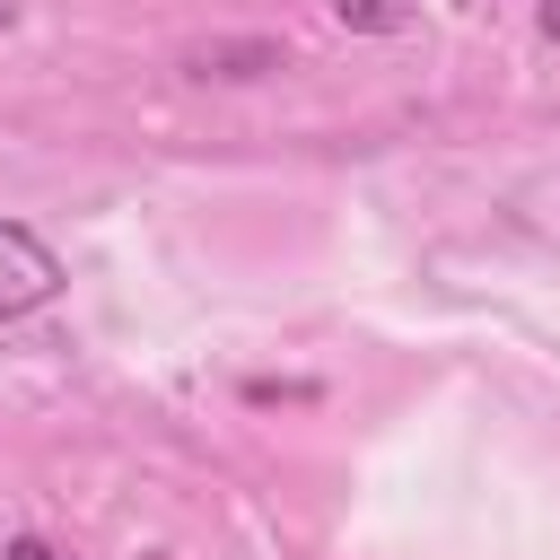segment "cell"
Here are the masks:
<instances>
[{
    "instance_id": "cell-7",
    "label": "cell",
    "mask_w": 560,
    "mask_h": 560,
    "mask_svg": "<svg viewBox=\"0 0 560 560\" xmlns=\"http://www.w3.org/2000/svg\"><path fill=\"white\" fill-rule=\"evenodd\" d=\"M140 560H175V551H140Z\"/></svg>"
},
{
    "instance_id": "cell-5",
    "label": "cell",
    "mask_w": 560,
    "mask_h": 560,
    "mask_svg": "<svg viewBox=\"0 0 560 560\" xmlns=\"http://www.w3.org/2000/svg\"><path fill=\"white\" fill-rule=\"evenodd\" d=\"M542 35H551V44H560V0H542Z\"/></svg>"
},
{
    "instance_id": "cell-4",
    "label": "cell",
    "mask_w": 560,
    "mask_h": 560,
    "mask_svg": "<svg viewBox=\"0 0 560 560\" xmlns=\"http://www.w3.org/2000/svg\"><path fill=\"white\" fill-rule=\"evenodd\" d=\"M0 560H70V551H52V542H44V534H18V542H9V551H0Z\"/></svg>"
},
{
    "instance_id": "cell-1",
    "label": "cell",
    "mask_w": 560,
    "mask_h": 560,
    "mask_svg": "<svg viewBox=\"0 0 560 560\" xmlns=\"http://www.w3.org/2000/svg\"><path fill=\"white\" fill-rule=\"evenodd\" d=\"M52 298H61V254H52L26 219H0V324L44 315Z\"/></svg>"
},
{
    "instance_id": "cell-2",
    "label": "cell",
    "mask_w": 560,
    "mask_h": 560,
    "mask_svg": "<svg viewBox=\"0 0 560 560\" xmlns=\"http://www.w3.org/2000/svg\"><path fill=\"white\" fill-rule=\"evenodd\" d=\"M254 70H280V44L245 35V44H201L192 52V79H254Z\"/></svg>"
},
{
    "instance_id": "cell-3",
    "label": "cell",
    "mask_w": 560,
    "mask_h": 560,
    "mask_svg": "<svg viewBox=\"0 0 560 560\" xmlns=\"http://www.w3.org/2000/svg\"><path fill=\"white\" fill-rule=\"evenodd\" d=\"M332 18L350 35H402L411 26V0H332Z\"/></svg>"
},
{
    "instance_id": "cell-6",
    "label": "cell",
    "mask_w": 560,
    "mask_h": 560,
    "mask_svg": "<svg viewBox=\"0 0 560 560\" xmlns=\"http://www.w3.org/2000/svg\"><path fill=\"white\" fill-rule=\"evenodd\" d=\"M9 18H18V0H0V26H9Z\"/></svg>"
}]
</instances>
